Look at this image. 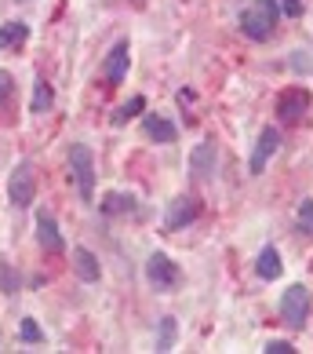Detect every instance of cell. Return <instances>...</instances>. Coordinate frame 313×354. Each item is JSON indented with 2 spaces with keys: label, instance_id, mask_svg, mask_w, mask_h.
I'll use <instances>...</instances> for the list:
<instances>
[{
  "label": "cell",
  "instance_id": "12",
  "mask_svg": "<svg viewBox=\"0 0 313 354\" xmlns=\"http://www.w3.org/2000/svg\"><path fill=\"white\" fill-rule=\"evenodd\" d=\"M142 132H146V139H153V142H175L179 128L168 121L164 113H146V121H142Z\"/></svg>",
  "mask_w": 313,
  "mask_h": 354
},
{
  "label": "cell",
  "instance_id": "24",
  "mask_svg": "<svg viewBox=\"0 0 313 354\" xmlns=\"http://www.w3.org/2000/svg\"><path fill=\"white\" fill-rule=\"evenodd\" d=\"M281 11L288 19H299V15H303V0H281Z\"/></svg>",
  "mask_w": 313,
  "mask_h": 354
},
{
  "label": "cell",
  "instance_id": "2",
  "mask_svg": "<svg viewBox=\"0 0 313 354\" xmlns=\"http://www.w3.org/2000/svg\"><path fill=\"white\" fill-rule=\"evenodd\" d=\"M70 172L77 179V190H81L84 201H95V157L84 142H73L70 147Z\"/></svg>",
  "mask_w": 313,
  "mask_h": 354
},
{
  "label": "cell",
  "instance_id": "14",
  "mask_svg": "<svg viewBox=\"0 0 313 354\" xmlns=\"http://www.w3.org/2000/svg\"><path fill=\"white\" fill-rule=\"evenodd\" d=\"M73 270H77V278L81 281H99V259L88 252V248H73Z\"/></svg>",
  "mask_w": 313,
  "mask_h": 354
},
{
  "label": "cell",
  "instance_id": "15",
  "mask_svg": "<svg viewBox=\"0 0 313 354\" xmlns=\"http://www.w3.org/2000/svg\"><path fill=\"white\" fill-rule=\"evenodd\" d=\"M30 37V26L26 22H4L0 26V48H19Z\"/></svg>",
  "mask_w": 313,
  "mask_h": 354
},
{
  "label": "cell",
  "instance_id": "11",
  "mask_svg": "<svg viewBox=\"0 0 313 354\" xmlns=\"http://www.w3.org/2000/svg\"><path fill=\"white\" fill-rule=\"evenodd\" d=\"M37 241H41L44 252H62V248H66V241H62V234L55 227V219H51L48 212L37 216Z\"/></svg>",
  "mask_w": 313,
  "mask_h": 354
},
{
  "label": "cell",
  "instance_id": "10",
  "mask_svg": "<svg viewBox=\"0 0 313 354\" xmlns=\"http://www.w3.org/2000/svg\"><path fill=\"white\" fill-rule=\"evenodd\" d=\"M190 172H193V179H212V172H215V142H201V147H193Z\"/></svg>",
  "mask_w": 313,
  "mask_h": 354
},
{
  "label": "cell",
  "instance_id": "20",
  "mask_svg": "<svg viewBox=\"0 0 313 354\" xmlns=\"http://www.w3.org/2000/svg\"><path fill=\"white\" fill-rule=\"evenodd\" d=\"M0 292H19V274L15 270H8V263H4V256H0Z\"/></svg>",
  "mask_w": 313,
  "mask_h": 354
},
{
  "label": "cell",
  "instance_id": "13",
  "mask_svg": "<svg viewBox=\"0 0 313 354\" xmlns=\"http://www.w3.org/2000/svg\"><path fill=\"white\" fill-rule=\"evenodd\" d=\"M255 274L263 281H277L281 274H284V263H281V252L273 245H266L263 252H259V259H255Z\"/></svg>",
  "mask_w": 313,
  "mask_h": 354
},
{
  "label": "cell",
  "instance_id": "4",
  "mask_svg": "<svg viewBox=\"0 0 313 354\" xmlns=\"http://www.w3.org/2000/svg\"><path fill=\"white\" fill-rule=\"evenodd\" d=\"M33 198H37L33 165H30V161H22V165H15V172H11V179H8V201L15 205V208H30Z\"/></svg>",
  "mask_w": 313,
  "mask_h": 354
},
{
  "label": "cell",
  "instance_id": "1",
  "mask_svg": "<svg viewBox=\"0 0 313 354\" xmlns=\"http://www.w3.org/2000/svg\"><path fill=\"white\" fill-rule=\"evenodd\" d=\"M277 15H281V0H255V8L241 11V33L263 44L277 30Z\"/></svg>",
  "mask_w": 313,
  "mask_h": 354
},
{
  "label": "cell",
  "instance_id": "8",
  "mask_svg": "<svg viewBox=\"0 0 313 354\" xmlns=\"http://www.w3.org/2000/svg\"><path fill=\"white\" fill-rule=\"evenodd\" d=\"M310 110V91L306 88H284L281 91V99H277V113H281V121H299Z\"/></svg>",
  "mask_w": 313,
  "mask_h": 354
},
{
  "label": "cell",
  "instance_id": "23",
  "mask_svg": "<svg viewBox=\"0 0 313 354\" xmlns=\"http://www.w3.org/2000/svg\"><path fill=\"white\" fill-rule=\"evenodd\" d=\"M263 351H266V354H295V347L288 344V339H270Z\"/></svg>",
  "mask_w": 313,
  "mask_h": 354
},
{
  "label": "cell",
  "instance_id": "3",
  "mask_svg": "<svg viewBox=\"0 0 313 354\" xmlns=\"http://www.w3.org/2000/svg\"><path fill=\"white\" fill-rule=\"evenodd\" d=\"M146 281L156 288V292H175L179 281H182V270L175 267V259H172V256L153 252V256L146 259Z\"/></svg>",
  "mask_w": 313,
  "mask_h": 354
},
{
  "label": "cell",
  "instance_id": "9",
  "mask_svg": "<svg viewBox=\"0 0 313 354\" xmlns=\"http://www.w3.org/2000/svg\"><path fill=\"white\" fill-rule=\"evenodd\" d=\"M128 62H132V48H128V41H117L113 51L106 55V66H102V73H106L110 84H121L128 77Z\"/></svg>",
  "mask_w": 313,
  "mask_h": 354
},
{
  "label": "cell",
  "instance_id": "7",
  "mask_svg": "<svg viewBox=\"0 0 313 354\" xmlns=\"http://www.w3.org/2000/svg\"><path fill=\"white\" fill-rule=\"evenodd\" d=\"M197 216H201V201L190 198V194H182V198H175L172 208H168L164 227H168V230H182V227H190V223L197 219Z\"/></svg>",
  "mask_w": 313,
  "mask_h": 354
},
{
  "label": "cell",
  "instance_id": "16",
  "mask_svg": "<svg viewBox=\"0 0 313 354\" xmlns=\"http://www.w3.org/2000/svg\"><path fill=\"white\" fill-rule=\"evenodd\" d=\"M102 212H106V216L135 212V198H132V194H106V198H102Z\"/></svg>",
  "mask_w": 313,
  "mask_h": 354
},
{
  "label": "cell",
  "instance_id": "17",
  "mask_svg": "<svg viewBox=\"0 0 313 354\" xmlns=\"http://www.w3.org/2000/svg\"><path fill=\"white\" fill-rule=\"evenodd\" d=\"M51 102H55V95H51V88L44 81H37L33 88V99H30V113H48L51 110Z\"/></svg>",
  "mask_w": 313,
  "mask_h": 354
},
{
  "label": "cell",
  "instance_id": "22",
  "mask_svg": "<svg viewBox=\"0 0 313 354\" xmlns=\"http://www.w3.org/2000/svg\"><path fill=\"white\" fill-rule=\"evenodd\" d=\"M299 227L313 234V201H310V198H306L303 205H299Z\"/></svg>",
  "mask_w": 313,
  "mask_h": 354
},
{
  "label": "cell",
  "instance_id": "19",
  "mask_svg": "<svg viewBox=\"0 0 313 354\" xmlns=\"http://www.w3.org/2000/svg\"><path fill=\"white\" fill-rule=\"evenodd\" d=\"M175 347V318L161 322V336H156V351H172Z\"/></svg>",
  "mask_w": 313,
  "mask_h": 354
},
{
  "label": "cell",
  "instance_id": "6",
  "mask_svg": "<svg viewBox=\"0 0 313 354\" xmlns=\"http://www.w3.org/2000/svg\"><path fill=\"white\" fill-rule=\"evenodd\" d=\"M277 147H281V132H277V128H263V136H259L255 150H252V161H248V172L263 176L266 165H270V157L277 153Z\"/></svg>",
  "mask_w": 313,
  "mask_h": 354
},
{
  "label": "cell",
  "instance_id": "25",
  "mask_svg": "<svg viewBox=\"0 0 313 354\" xmlns=\"http://www.w3.org/2000/svg\"><path fill=\"white\" fill-rule=\"evenodd\" d=\"M8 95H11V73L0 70V102H4Z\"/></svg>",
  "mask_w": 313,
  "mask_h": 354
},
{
  "label": "cell",
  "instance_id": "18",
  "mask_svg": "<svg viewBox=\"0 0 313 354\" xmlns=\"http://www.w3.org/2000/svg\"><path fill=\"white\" fill-rule=\"evenodd\" d=\"M142 110H146V99H142V95H135V99H128L124 106H121V110L113 113V124H128V121H132V117H139Z\"/></svg>",
  "mask_w": 313,
  "mask_h": 354
},
{
  "label": "cell",
  "instance_id": "21",
  "mask_svg": "<svg viewBox=\"0 0 313 354\" xmlns=\"http://www.w3.org/2000/svg\"><path fill=\"white\" fill-rule=\"evenodd\" d=\"M19 336L26 339V344H41V339H44L41 325H37L33 318H22V329H19Z\"/></svg>",
  "mask_w": 313,
  "mask_h": 354
},
{
  "label": "cell",
  "instance_id": "5",
  "mask_svg": "<svg viewBox=\"0 0 313 354\" xmlns=\"http://www.w3.org/2000/svg\"><path fill=\"white\" fill-rule=\"evenodd\" d=\"M306 314H310V292L303 285H292L284 288V299H281V318L292 325V329H303L306 325Z\"/></svg>",
  "mask_w": 313,
  "mask_h": 354
}]
</instances>
